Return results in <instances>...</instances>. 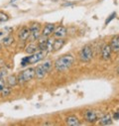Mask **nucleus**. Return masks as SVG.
Segmentation results:
<instances>
[{
	"label": "nucleus",
	"instance_id": "nucleus-18",
	"mask_svg": "<svg viewBox=\"0 0 119 126\" xmlns=\"http://www.w3.org/2000/svg\"><path fill=\"white\" fill-rule=\"evenodd\" d=\"M99 123L102 125H110V124H112V119H111L110 115H104L103 117H101L99 119Z\"/></svg>",
	"mask_w": 119,
	"mask_h": 126
},
{
	"label": "nucleus",
	"instance_id": "nucleus-6",
	"mask_svg": "<svg viewBox=\"0 0 119 126\" xmlns=\"http://www.w3.org/2000/svg\"><path fill=\"white\" fill-rule=\"evenodd\" d=\"M30 32H31V34H30V39H31L32 41L31 42H34L35 40H38V38L41 36L40 32H41V26L39 23H33L31 25V27H30Z\"/></svg>",
	"mask_w": 119,
	"mask_h": 126
},
{
	"label": "nucleus",
	"instance_id": "nucleus-19",
	"mask_svg": "<svg viewBox=\"0 0 119 126\" xmlns=\"http://www.w3.org/2000/svg\"><path fill=\"white\" fill-rule=\"evenodd\" d=\"M10 93H11V88H10V86H5V87L2 89V91H1V96H2V97H6V96L9 95Z\"/></svg>",
	"mask_w": 119,
	"mask_h": 126
},
{
	"label": "nucleus",
	"instance_id": "nucleus-21",
	"mask_svg": "<svg viewBox=\"0 0 119 126\" xmlns=\"http://www.w3.org/2000/svg\"><path fill=\"white\" fill-rule=\"evenodd\" d=\"M8 19H9V16L6 13L0 11V22H6L8 21Z\"/></svg>",
	"mask_w": 119,
	"mask_h": 126
},
{
	"label": "nucleus",
	"instance_id": "nucleus-1",
	"mask_svg": "<svg viewBox=\"0 0 119 126\" xmlns=\"http://www.w3.org/2000/svg\"><path fill=\"white\" fill-rule=\"evenodd\" d=\"M74 63V57L72 55H65L61 58H59L55 62V68L58 72H64L70 69Z\"/></svg>",
	"mask_w": 119,
	"mask_h": 126
},
{
	"label": "nucleus",
	"instance_id": "nucleus-9",
	"mask_svg": "<svg viewBox=\"0 0 119 126\" xmlns=\"http://www.w3.org/2000/svg\"><path fill=\"white\" fill-rule=\"evenodd\" d=\"M30 34H31V32H30V28L28 27H23L20 29L19 33H18V37L21 41H26L28 38H30Z\"/></svg>",
	"mask_w": 119,
	"mask_h": 126
},
{
	"label": "nucleus",
	"instance_id": "nucleus-23",
	"mask_svg": "<svg viewBox=\"0 0 119 126\" xmlns=\"http://www.w3.org/2000/svg\"><path fill=\"white\" fill-rule=\"evenodd\" d=\"M4 87H5V80H4V79H0V93H1V91Z\"/></svg>",
	"mask_w": 119,
	"mask_h": 126
},
{
	"label": "nucleus",
	"instance_id": "nucleus-13",
	"mask_svg": "<svg viewBox=\"0 0 119 126\" xmlns=\"http://www.w3.org/2000/svg\"><path fill=\"white\" fill-rule=\"evenodd\" d=\"M84 118H85L86 121L92 123L97 119V115L93 110H86L84 112Z\"/></svg>",
	"mask_w": 119,
	"mask_h": 126
},
{
	"label": "nucleus",
	"instance_id": "nucleus-26",
	"mask_svg": "<svg viewBox=\"0 0 119 126\" xmlns=\"http://www.w3.org/2000/svg\"><path fill=\"white\" fill-rule=\"evenodd\" d=\"M117 74L119 75V67H118V69H117Z\"/></svg>",
	"mask_w": 119,
	"mask_h": 126
},
{
	"label": "nucleus",
	"instance_id": "nucleus-7",
	"mask_svg": "<svg viewBox=\"0 0 119 126\" xmlns=\"http://www.w3.org/2000/svg\"><path fill=\"white\" fill-rule=\"evenodd\" d=\"M38 46H39V50L41 51H48V46H49V38L45 37L43 35H41L38 38Z\"/></svg>",
	"mask_w": 119,
	"mask_h": 126
},
{
	"label": "nucleus",
	"instance_id": "nucleus-15",
	"mask_svg": "<svg viewBox=\"0 0 119 126\" xmlns=\"http://www.w3.org/2000/svg\"><path fill=\"white\" fill-rule=\"evenodd\" d=\"M39 50V46L38 45H36L34 42H31V43H30L27 47H26V53L27 54H34V53H36L37 51Z\"/></svg>",
	"mask_w": 119,
	"mask_h": 126
},
{
	"label": "nucleus",
	"instance_id": "nucleus-5",
	"mask_svg": "<svg viewBox=\"0 0 119 126\" xmlns=\"http://www.w3.org/2000/svg\"><path fill=\"white\" fill-rule=\"evenodd\" d=\"M46 56V53L45 51H37L36 53L32 54L31 56L29 57H26V60L28 62V64H36V63H39L40 61H42Z\"/></svg>",
	"mask_w": 119,
	"mask_h": 126
},
{
	"label": "nucleus",
	"instance_id": "nucleus-12",
	"mask_svg": "<svg viewBox=\"0 0 119 126\" xmlns=\"http://www.w3.org/2000/svg\"><path fill=\"white\" fill-rule=\"evenodd\" d=\"M67 35V29L64 26H59L58 28L55 29L54 32V36L56 38H63Z\"/></svg>",
	"mask_w": 119,
	"mask_h": 126
},
{
	"label": "nucleus",
	"instance_id": "nucleus-4",
	"mask_svg": "<svg viewBox=\"0 0 119 126\" xmlns=\"http://www.w3.org/2000/svg\"><path fill=\"white\" fill-rule=\"evenodd\" d=\"M79 60L83 63H88L92 60V49L89 45H85L81 48L79 52Z\"/></svg>",
	"mask_w": 119,
	"mask_h": 126
},
{
	"label": "nucleus",
	"instance_id": "nucleus-2",
	"mask_svg": "<svg viewBox=\"0 0 119 126\" xmlns=\"http://www.w3.org/2000/svg\"><path fill=\"white\" fill-rule=\"evenodd\" d=\"M52 65L53 63L52 61H45L43 64L39 65L37 68H36V78L38 79H42L46 77V75L51 71L52 69Z\"/></svg>",
	"mask_w": 119,
	"mask_h": 126
},
{
	"label": "nucleus",
	"instance_id": "nucleus-17",
	"mask_svg": "<svg viewBox=\"0 0 119 126\" xmlns=\"http://www.w3.org/2000/svg\"><path fill=\"white\" fill-rule=\"evenodd\" d=\"M6 82L9 86H15L18 83V78H16V76H9L7 78Z\"/></svg>",
	"mask_w": 119,
	"mask_h": 126
},
{
	"label": "nucleus",
	"instance_id": "nucleus-14",
	"mask_svg": "<svg viewBox=\"0 0 119 126\" xmlns=\"http://www.w3.org/2000/svg\"><path fill=\"white\" fill-rule=\"evenodd\" d=\"M65 40H63L62 38H58L56 40H54V44H53V51H59L60 49H62L65 45Z\"/></svg>",
	"mask_w": 119,
	"mask_h": 126
},
{
	"label": "nucleus",
	"instance_id": "nucleus-27",
	"mask_svg": "<svg viewBox=\"0 0 119 126\" xmlns=\"http://www.w3.org/2000/svg\"><path fill=\"white\" fill-rule=\"evenodd\" d=\"M2 34H3L2 32H0V36H2Z\"/></svg>",
	"mask_w": 119,
	"mask_h": 126
},
{
	"label": "nucleus",
	"instance_id": "nucleus-16",
	"mask_svg": "<svg viewBox=\"0 0 119 126\" xmlns=\"http://www.w3.org/2000/svg\"><path fill=\"white\" fill-rule=\"evenodd\" d=\"M66 123L70 126H76V125H79V121L77 119V117L75 116H69L67 119H66Z\"/></svg>",
	"mask_w": 119,
	"mask_h": 126
},
{
	"label": "nucleus",
	"instance_id": "nucleus-3",
	"mask_svg": "<svg viewBox=\"0 0 119 126\" xmlns=\"http://www.w3.org/2000/svg\"><path fill=\"white\" fill-rule=\"evenodd\" d=\"M36 77V69L34 68H29L23 72H21L18 75V82L19 83H25L30 81L32 79Z\"/></svg>",
	"mask_w": 119,
	"mask_h": 126
},
{
	"label": "nucleus",
	"instance_id": "nucleus-25",
	"mask_svg": "<svg viewBox=\"0 0 119 126\" xmlns=\"http://www.w3.org/2000/svg\"><path fill=\"white\" fill-rule=\"evenodd\" d=\"M17 0H10V3H14V2H16Z\"/></svg>",
	"mask_w": 119,
	"mask_h": 126
},
{
	"label": "nucleus",
	"instance_id": "nucleus-20",
	"mask_svg": "<svg viewBox=\"0 0 119 126\" xmlns=\"http://www.w3.org/2000/svg\"><path fill=\"white\" fill-rule=\"evenodd\" d=\"M13 41H14L13 37L7 36V37H5V38L3 39V44H4V46H10V45L13 43Z\"/></svg>",
	"mask_w": 119,
	"mask_h": 126
},
{
	"label": "nucleus",
	"instance_id": "nucleus-28",
	"mask_svg": "<svg viewBox=\"0 0 119 126\" xmlns=\"http://www.w3.org/2000/svg\"><path fill=\"white\" fill-rule=\"evenodd\" d=\"M1 48H2V46H1V44H0V50H1Z\"/></svg>",
	"mask_w": 119,
	"mask_h": 126
},
{
	"label": "nucleus",
	"instance_id": "nucleus-10",
	"mask_svg": "<svg viewBox=\"0 0 119 126\" xmlns=\"http://www.w3.org/2000/svg\"><path fill=\"white\" fill-rule=\"evenodd\" d=\"M111 52H112V50H111L110 45L105 44V45L102 47V49H101V57H102V59H103L104 61L109 60V59H110V56H111Z\"/></svg>",
	"mask_w": 119,
	"mask_h": 126
},
{
	"label": "nucleus",
	"instance_id": "nucleus-22",
	"mask_svg": "<svg viewBox=\"0 0 119 126\" xmlns=\"http://www.w3.org/2000/svg\"><path fill=\"white\" fill-rule=\"evenodd\" d=\"M7 70L6 69H1L0 70V79H4L5 77H7Z\"/></svg>",
	"mask_w": 119,
	"mask_h": 126
},
{
	"label": "nucleus",
	"instance_id": "nucleus-24",
	"mask_svg": "<svg viewBox=\"0 0 119 126\" xmlns=\"http://www.w3.org/2000/svg\"><path fill=\"white\" fill-rule=\"evenodd\" d=\"M115 16H116V13H115V12H113V13H112V14L109 16V18H108V19L105 21V24L107 25V24H108V23H109V22H110L112 19H114V18H115Z\"/></svg>",
	"mask_w": 119,
	"mask_h": 126
},
{
	"label": "nucleus",
	"instance_id": "nucleus-8",
	"mask_svg": "<svg viewBox=\"0 0 119 126\" xmlns=\"http://www.w3.org/2000/svg\"><path fill=\"white\" fill-rule=\"evenodd\" d=\"M55 29H56L55 24H53V23L47 24V25L44 27V29L42 30L41 35H43V36H45V37H50V36L55 32Z\"/></svg>",
	"mask_w": 119,
	"mask_h": 126
},
{
	"label": "nucleus",
	"instance_id": "nucleus-11",
	"mask_svg": "<svg viewBox=\"0 0 119 126\" xmlns=\"http://www.w3.org/2000/svg\"><path fill=\"white\" fill-rule=\"evenodd\" d=\"M110 47L112 52L114 53H119V35H115L110 42Z\"/></svg>",
	"mask_w": 119,
	"mask_h": 126
}]
</instances>
